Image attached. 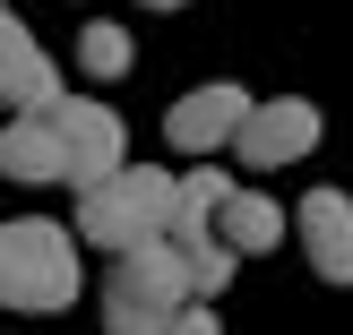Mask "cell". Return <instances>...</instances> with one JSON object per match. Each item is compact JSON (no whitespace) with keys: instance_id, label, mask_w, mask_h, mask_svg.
<instances>
[{"instance_id":"1","label":"cell","mask_w":353,"mask_h":335,"mask_svg":"<svg viewBox=\"0 0 353 335\" xmlns=\"http://www.w3.org/2000/svg\"><path fill=\"white\" fill-rule=\"evenodd\" d=\"M78 241H69V224L52 215H17L0 224V310H17V318H43V310H69L78 301Z\"/></svg>"},{"instance_id":"2","label":"cell","mask_w":353,"mask_h":335,"mask_svg":"<svg viewBox=\"0 0 353 335\" xmlns=\"http://www.w3.org/2000/svg\"><path fill=\"white\" fill-rule=\"evenodd\" d=\"M164 215H172V172H155V164H121L112 181L78 189V241H86V250L164 241Z\"/></svg>"},{"instance_id":"3","label":"cell","mask_w":353,"mask_h":335,"mask_svg":"<svg viewBox=\"0 0 353 335\" xmlns=\"http://www.w3.org/2000/svg\"><path fill=\"white\" fill-rule=\"evenodd\" d=\"M181 301H190L181 250H172V241H138V250H121L112 275H103V335H164V318Z\"/></svg>"},{"instance_id":"4","label":"cell","mask_w":353,"mask_h":335,"mask_svg":"<svg viewBox=\"0 0 353 335\" xmlns=\"http://www.w3.org/2000/svg\"><path fill=\"white\" fill-rule=\"evenodd\" d=\"M43 120H52V138H61V181L95 189V181H112V172L130 164V129H121V112H112V103L61 95Z\"/></svg>"},{"instance_id":"5","label":"cell","mask_w":353,"mask_h":335,"mask_svg":"<svg viewBox=\"0 0 353 335\" xmlns=\"http://www.w3.org/2000/svg\"><path fill=\"white\" fill-rule=\"evenodd\" d=\"M319 103L310 95H276V103H250L241 112V129H233V147H241V164L250 172H285V164H302V155H319Z\"/></svg>"},{"instance_id":"6","label":"cell","mask_w":353,"mask_h":335,"mask_svg":"<svg viewBox=\"0 0 353 335\" xmlns=\"http://www.w3.org/2000/svg\"><path fill=\"white\" fill-rule=\"evenodd\" d=\"M250 86H233V78H216V86H199V95H181L164 112V138L181 155H216V147H233V129H241V112H250Z\"/></svg>"},{"instance_id":"7","label":"cell","mask_w":353,"mask_h":335,"mask_svg":"<svg viewBox=\"0 0 353 335\" xmlns=\"http://www.w3.org/2000/svg\"><path fill=\"white\" fill-rule=\"evenodd\" d=\"M285 224L302 233V250H310V267H319V284H353V198H345V189H310Z\"/></svg>"},{"instance_id":"8","label":"cell","mask_w":353,"mask_h":335,"mask_svg":"<svg viewBox=\"0 0 353 335\" xmlns=\"http://www.w3.org/2000/svg\"><path fill=\"white\" fill-rule=\"evenodd\" d=\"M0 181H17V189H52L61 181V138H52L43 112H9L0 120Z\"/></svg>"},{"instance_id":"9","label":"cell","mask_w":353,"mask_h":335,"mask_svg":"<svg viewBox=\"0 0 353 335\" xmlns=\"http://www.w3.org/2000/svg\"><path fill=\"white\" fill-rule=\"evenodd\" d=\"M207 233H216V241H224L233 258H250V250H276V241H285V206H276L268 189H241V181H233Z\"/></svg>"},{"instance_id":"10","label":"cell","mask_w":353,"mask_h":335,"mask_svg":"<svg viewBox=\"0 0 353 335\" xmlns=\"http://www.w3.org/2000/svg\"><path fill=\"white\" fill-rule=\"evenodd\" d=\"M224 189H233V172H216V164L199 155V172H181V181H172L164 241H190V233H207V224H216V206H224Z\"/></svg>"},{"instance_id":"11","label":"cell","mask_w":353,"mask_h":335,"mask_svg":"<svg viewBox=\"0 0 353 335\" xmlns=\"http://www.w3.org/2000/svg\"><path fill=\"white\" fill-rule=\"evenodd\" d=\"M69 86H61V69L43 61V52H17L9 69H0V112H52Z\"/></svg>"},{"instance_id":"12","label":"cell","mask_w":353,"mask_h":335,"mask_svg":"<svg viewBox=\"0 0 353 335\" xmlns=\"http://www.w3.org/2000/svg\"><path fill=\"white\" fill-rule=\"evenodd\" d=\"M172 250H181V284H190V301H216V292L233 284V267H241L216 233H190V241H172Z\"/></svg>"},{"instance_id":"13","label":"cell","mask_w":353,"mask_h":335,"mask_svg":"<svg viewBox=\"0 0 353 335\" xmlns=\"http://www.w3.org/2000/svg\"><path fill=\"white\" fill-rule=\"evenodd\" d=\"M78 69L86 78H121V69H130V34L121 26H86L78 34Z\"/></svg>"},{"instance_id":"14","label":"cell","mask_w":353,"mask_h":335,"mask_svg":"<svg viewBox=\"0 0 353 335\" xmlns=\"http://www.w3.org/2000/svg\"><path fill=\"white\" fill-rule=\"evenodd\" d=\"M164 335H224V327H216V301H181V310L164 318Z\"/></svg>"},{"instance_id":"15","label":"cell","mask_w":353,"mask_h":335,"mask_svg":"<svg viewBox=\"0 0 353 335\" xmlns=\"http://www.w3.org/2000/svg\"><path fill=\"white\" fill-rule=\"evenodd\" d=\"M17 52H34V34H26V17H17L9 0H0V69H9Z\"/></svg>"},{"instance_id":"16","label":"cell","mask_w":353,"mask_h":335,"mask_svg":"<svg viewBox=\"0 0 353 335\" xmlns=\"http://www.w3.org/2000/svg\"><path fill=\"white\" fill-rule=\"evenodd\" d=\"M147 9H190V0H147Z\"/></svg>"}]
</instances>
